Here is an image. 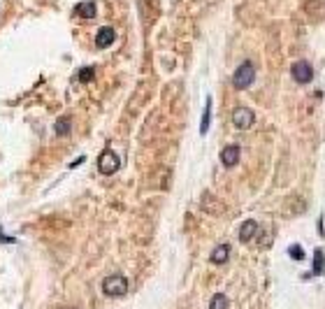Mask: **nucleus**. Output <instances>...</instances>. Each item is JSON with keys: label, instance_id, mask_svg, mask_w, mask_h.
Returning a JSON list of instances; mask_svg holds the SVG:
<instances>
[{"label": "nucleus", "instance_id": "1", "mask_svg": "<svg viewBox=\"0 0 325 309\" xmlns=\"http://www.w3.org/2000/svg\"><path fill=\"white\" fill-rule=\"evenodd\" d=\"M102 293L107 298H121V295L128 293V279L121 277V274H112L102 281Z\"/></svg>", "mask_w": 325, "mask_h": 309}, {"label": "nucleus", "instance_id": "2", "mask_svg": "<svg viewBox=\"0 0 325 309\" xmlns=\"http://www.w3.org/2000/svg\"><path fill=\"white\" fill-rule=\"evenodd\" d=\"M253 79H255V68L246 61V63H242V65L235 70V75H232V86H235V89H246V86L253 84Z\"/></svg>", "mask_w": 325, "mask_h": 309}, {"label": "nucleus", "instance_id": "3", "mask_svg": "<svg viewBox=\"0 0 325 309\" xmlns=\"http://www.w3.org/2000/svg\"><path fill=\"white\" fill-rule=\"evenodd\" d=\"M121 167V161H119V156H116L112 149H105V151L100 153V158H98V170H100L102 174H114L116 170Z\"/></svg>", "mask_w": 325, "mask_h": 309}, {"label": "nucleus", "instance_id": "4", "mask_svg": "<svg viewBox=\"0 0 325 309\" xmlns=\"http://www.w3.org/2000/svg\"><path fill=\"white\" fill-rule=\"evenodd\" d=\"M290 75H293V79H295L297 84H309V81L314 79V68L307 61H295L293 68H290Z\"/></svg>", "mask_w": 325, "mask_h": 309}, {"label": "nucleus", "instance_id": "5", "mask_svg": "<svg viewBox=\"0 0 325 309\" xmlns=\"http://www.w3.org/2000/svg\"><path fill=\"white\" fill-rule=\"evenodd\" d=\"M255 121L253 112L249 109V107H240V109L232 112V123H235V128H240V130H246V128H251Z\"/></svg>", "mask_w": 325, "mask_h": 309}, {"label": "nucleus", "instance_id": "6", "mask_svg": "<svg viewBox=\"0 0 325 309\" xmlns=\"http://www.w3.org/2000/svg\"><path fill=\"white\" fill-rule=\"evenodd\" d=\"M116 40V31L114 28H110V26H105V28H100L98 31V35H95V45H98V49H107V47H112Z\"/></svg>", "mask_w": 325, "mask_h": 309}, {"label": "nucleus", "instance_id": "7", "mask_svg": "<svg viewBox=\"0 0 325 309\" xmlns=\"http://www.w3.org/2000/svg\"><path fill=\"white\" fill-rule=\"evenodd\" d=\"M240 156H242L240 147H237V144H228V147H223V151H221V163L228 165V167H232V165L240 163Z\"/></svg>", "mask_w": 325, "mask_h": 309}, {"label": "nucleus", "instance_id": "8", "mask_svg": "<svg viewBox=\"0 0 325 309\" xmlns=\"http://www.w3.org/2000/svg\"><path fill=\"white\" fill-rule=\"evenodd\" d=\"M258 221H253V218H249V221L242 223L240 228V239L242 242H251V239H255V235H258Z\"/></svg>", "mask_w": 325, "mask_h": 309}, {"label": "nucleus", "instance_id": "9", "mask_svg": "<svg viewBox=\"0 0 325 309\" xmlns=\"http://www.w3.org/2000/svg\"><path fill=\"white\" fill-rule=\"evenodd\" d=\"M228 258H230V247H228V244H219V247L211 251V263L214 265H223Z\"/></svg>", "mask_w": 325, "mask_h": 309}, {"label": "nucleus", "instance_id": "10", "mask_svg": "<svg viewBox=\"0 0 325 309\" xmlns=\"http://www.w3.org/2000/svg\"><path fill=\"white\" fill-rule=\"evenodd\" d=\"M95 12H98V10H95V3H91V0H89V3H81V5L75 7V14L81 16V19H93Z\"/></svg>", "mask_w": 325, "mask_h": 309}, {"label": "nucleus", "instance_id": "11", "mask_svg": "<svg viewBox=\"0 0 325 309\" xmlns=\"http://www.w3.org/2000/svg\"><path fill=\"white\" fill-rule=\"evenodd\" d=\"M209 119H211V98H207L205 114H202V123H200V133H202V135H207V130H209Z\"/></svg>", "mask_w": 325, "mask_h": 309}, {"label": "nucleus", "instance_id": "12", "mask_svg": "<svg viewBox=\"0 0 325 309\" xmlns=\"http://www.w3.org/2000/svg\"><path fill=\"white\" fill-rule=\"evenodd\" d=\"M323 270H325L323 251H320V249H316V251H314V272H311V274H323Z\"/></svg>", "mask_w": 325, "mask_h": 309}, {"label": "nucleus", "instance_id": "13", "mask_svg": "<svg viewBox=\"0 0 325 309\" xmlns=\"http://www.w3.org/2000/svg\"><path fill=\"white\" fill-rule=\"evenodd\" d=\"M209 309H228V298L223 293H216L209 302Z\"/></svg>", "mask_w": 325, "mask_h": 309}, {"label": "nucleus", "instance_id": "14", "mask_svg": "<svg viewBox=\"0 0 325 309\" xmlns=\"http://www.w3.org/2000/svg\"><path fill=\"white\" fill-rule=\"evenodd\" d=\"M70 126H72V121L68 117L58 119V121H56V135H68V133H70Z\"/></svg>", "mask_w": 325, "mask_h": 309}, {"label": "nucleus", "instance_id": "15", "mask_svg": "<svg viewBox=\"0 0 325 309\" xmlns=\"http://www.w3.org/2000/svg\"><path fill=\"white\" fill-rule=\"evenodd\" d=\"M93 68H84V70H79V81H91L93 79Z\"/></svg>", "mask_w": 325, "mask_h": 309}, {"label": "nucleus", "instance_id": "16", "mask_svg": "<svg viewBox=\"0 0 325 309\" xmlns=\"http://www.w3.org/2000/svg\"><path fill=\"white\" fill-rule=\"evenodd\" d=\"M288 254L293 256L295 260H302V249L297 247V244H295V247H290V249H288Z\"/></svg>", "mask_w": 325, "mask_h": 309}, {"label": "nucleus", "instance_id": "17", "mask_svg": "<svg viewBox=\"0 0 325 309\" xmlns=\"http://www.w3.org/2000/svg\"><path fill=\"white\" fill-rule=\"evenodd\" d=\"M0 242H14V239H12V237H7V235H3V233H0Z\"/></svg>", "mask_w": 325, "mask_h": 309}, {"label": "nucleus", "instance_id": "18", "mask_svg": "<svg viewBox=\"0 0 325 309\" xmlns=\"http://www.w3.org/2000/svg\"><path fill=\"white\" fill-rule=\"evenodd\" d=\"M68 309H75V307H68Z\"/></svg>", "mask_w": 325, "mask_h": 309}]
</instances>
